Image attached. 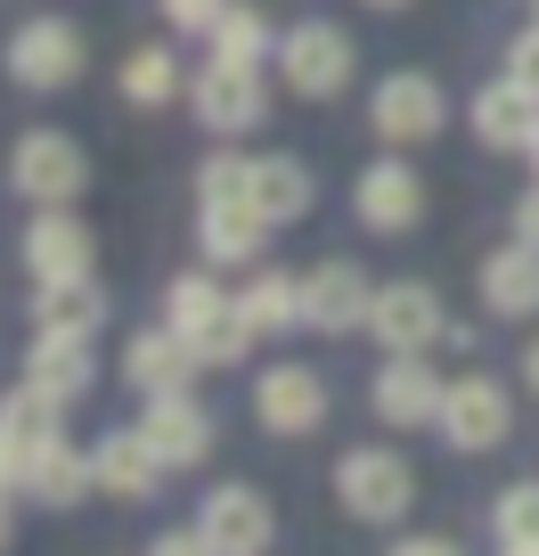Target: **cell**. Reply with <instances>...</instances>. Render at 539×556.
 I'll return each instance as SVG.
<instances>
[{
  "instance_id": "6da1fadb",
  "label": "cell",
  "mask_w": 539,
  "mask_h": 556,
  "mask_svg": "<svg viewBox=\"0 0 539 556\" xmlns=\"http://www.w3.org/2000/svg\"><path fill=\"white\" fill-rule=\"evenodd\" d=\"M335 507H344L351 523H376V532H393L409 507H418V467L400 451H376V442H360V451L335 458Z\"/></svg>"
},
{
  "instance_id": "7a4b0ae2",
  "label": "cell",
  "mask_w": 539,
  "mask_h": 556,
  "mask_svg": "<svg viewBox=\"0 0 539 556\" xmlns=\"http://www.w3.org/2000/svg\"><path fill=\"white\" fill-rule=\"evenodd\" d=\"M351 74H360V50H351L344 25L303 17V25H286V34H279V83L295 90V99L328 106V99H344V90H351Z\"/></svg>"
},
{
  "instance_id": "3957f363",
  "label": "cell",
  "mask_w": 539,
  "mask_h": 556,
  "mask_svg": "<svg viewBox=\"0 0 539 556\" xmlns=\"http://www.w3.org/2000/svg\"><path fill=\"white\" fill-rule=\"evenodd\" d=\"M0 66H9L17 90H74L82 66H90V41H82V25H66V17H25L17 34H9V50H0Z\"/></svg>"
},
{
  "instance_id": "277c9868",
  "label": "cell",
  "mask_w": 539,
  "mask_h": 556,
  "mask_svg": "<svg viewBox=\"0 0 539 556\" xmlns=\"http://www.w3.org/2000/svg\"><path fill=\"white\" fill-rule=\"evenodd\" d=\"M441 123H450V90H441L434 74H418V66L384 74V83L368 90V131H376L384 148H425V139H441Z\"/></svg>"
},
{
  "instance_id": "5b68a950",
  "label": "cell",
  "mask_w": 539,
  "mask_h": 556,
  "mask_svg": "<svg viewBox=\"0 0 539 556\" xmlns=\"http://www.w3.org/2000/svg\"><path fill=\"white\" fill-rule=\"evenodd\" d=\"M441 442L450 451H466V458H483V451H499L506 434H515V401H506V384L490 377V368H466V377H450L441 384Z\"/></svg>"
},
{
  "instance_id": "8992f818",
  "label": "cell",
  "mask_w": 539,
  "mask_h": 556,
  "mask_svg": "<svg viewBox=\"0 0 539 556\" xmlns=\"http://www.w3.org/2000/svg\"><path fill=\"white\" fill-rule=\"evenodd\" d=\"M9 189L25 197V205H74V197L90 189V156H82V139L66 131H25L17 148H9Z\"/></svg>"
},
{
  "instance_id": "52a82bcc",
  "label": "cell",
  "mask_w": 539,
  "mask_h": 556,
  "mask_svg": "<svg viewBox=\"0 0 539 556\" xmlns=\"http://www.w3.org/2000/svg\"><path fill=\"white\" fill-rule=\"evenodd\" d=\"M254 417H261V434H279V442H303L328 426V377L303 361H270L254 377Z\"/></svg>"
},
{
  "instance_id": "ba28073f",
  "label": "cell",
  "mask_w": 539,
  "mask_h": 556,
  "mask_svg": "<svg viewBox=\"0 0 539 556\" xmlns=\"http://www.w3.org/2000/svg\"><path fill=\"white\" fill-rule=\"evenodd\" d=\"M189 106H196V123H205L213 139H245V131L270 123V83H261V66H221V58H213L189 83Z\"/></svg>"
},
{
  "instance_id": "9c48e42d",
  "label": "cell",
  "mask_w": 539,
  "mask_h": 556,
  "mask_svg": "<svg viewBox=\"0 0 539 556\" xmlns=\"http://www.w3.org/2000/svg\"><path fill=\"white\" fill-rule=\"evenodd\" d=\"M351 213H360V229H376V238H409V229L425 222V180L409 156H376L360 164V180H351Z\"/></svg>"
},
{
  "instance_id": "30bf717a",
  "label": "cell",
  "mask_w": 539,
  "mask_h": 556,
  "mask_svg": "<svg viewBox=\"0 0 539 556\" xmlns=\"http://www.w3.org/2000/svg\"><path fill=\"white\" fill-rule=\"evenodd\" d=\"M441 384L450 377H434L425 352H384V368L368 377V409H376L393 434H418V426L441 417Z\"/></svg>"
},
{
  "instance_id": "8fae6325",
  "label": "cell",
  "mask_w": 539,
  "mask_h": 556,
  "mask_svg": "<svg viewBox=\"0 0 539 556\" xmlns=\"http://www.w3.org/2000/svg\"><path fill=\"white\" fill-rule=\"evenodd\" d=\"M196 540L213 556H261L279 540V516H270V500L254 483H213L205 507H196Z\"/></svg>"
},
{
  "instance_id": "7c38bea8",
  "label": "cell",
  "mask_w": 539,
  "mask_h": 556,
  "mask_svg": "<svg viewBox=\"0 0 539 556\" xmlns=\"http://www.w3.org/2000/svg\"><path fill=\"white\" fill-rule=\"evenodd\" d=\"M368 336H376L384 352H434L441 336H450V312H441V295L425 278H393V287H376V303H368Z\"/></svg>"
},
{
  "instance_id": "4fadbf2b",
  "label": "cell",
  "mask_w": 539,
  "mask_h": 556,
  "mask_svg": "<svg viewBox=\"0 0 539 556\" xmlns=\"http://www.w3.org/2000/svg\"><path fill=\"white\" fill-rule=\"evenodd\" d=\"M17 491H25L34 507H50V516H66V507H82L90 491H99V467H90V451H74L66 434H50V442H34V451H25Z\"/></svg>"
},
{
  "instance_id": "5bb4252c",
  "label": "cell",
  "mask_w": 539,
  "mask_h": 556,
  "mask_svg": "<svg viewBox=\"0 0 539 556\" xmlns=\"http://www.w3.org/2000/svg\"><path fill=\"white\" fill-rule=\"evenodd\" d=\"M368 303H376V287H368V270L360 262H319L311 278H303V328H319V336H351V328H368Z\"/></svg>"
},
{
  "instance_id": "9a60e30c",
  "label": "cell",
  "mask_w": 539,
  "mask_h": 556,
  "mask_svg": "<svg viewBox=\"0 0 539 556\" xmlns=\"http://www.w3.org/2000/svg\"><path fill=\"white\" fill-rule=\"evenodd\" d=\"M17 254H25L34 278H82L90 254H99V238H90V222H74V205H34Z\"/></svg>"
},
{
  "instance_id": "2e32d148",
  "label": "cell",
  "mask_w": 539,
  "mask_h": 556,
  "mask_svg": "<svg viewBox=\"0 0 539 556\" xmlns=\"http://www.w3.org/2000/svg\"><path fill=\"white\" fill-rule=\"evenodd\" d=\"M90 467H99V491H106V500H131V507L156 500V483L172 475L140 426H106V434L90 442Z\"/></svg>"
},
{
  "instance_id": "e0dca14e",
  "label": "cell",
  "mask_w": 539,
  "mask_h": 556,
  "mask_svg": "<svg viewBox=\"0 0 539 556\" xmlns=\"http://www.w3.org/2000/svg\"><path fill=\"white\" fill-rule=\"evenodd\" d=\"M196 368H205V361H196V344L172 328V319H164V328H140L131 344H123V384L147 393V401H156V393H189Z\"/></svg>"
},
{
  "instance_id": "ac0fdd59",
  "label": "cell",
  "mask_w": 539,
  "mask_h": 556,
  "mask_svg": "<svg viewBox=\"0 0 539 556\" xmlns=\"http://www.w3.org/2000/svg\"><path fill=\"white\" fill-rule=\"evenodd\" d=\"M466 123H474V139H483L490 156H523V148H531V131H539V99L515 83V74H499V83L474 90Z\"/></svg>"
},
{
  "instance_id": "d6986e66",
  "label": "cell",
  "mask_w": 539,
  "mask_h": 556,
  "mask_svg": "<svg viewBox=\"0 0 539 556\" xmlns=\"http://www.w3.org/2000/svg\"><path fill=\"white\" fill-rule=\"evenodd\" d=\"M270 245V222L254 213V197H221V205H196V254L213 270H245V262Z\"/></svg>"
},
{
  "instance_id": "ffe728a7",
  "label": "cell",
  "mask_w": 539,
  "mask_h": 556,
  "mask_svg": "<svg viewBox=\"0 0 539 556\" xmlns=\"http://www.w3.org/2000/svg\"><path fill=\"white\" fill-rule=\"evenodd\" d=\"M140 434L156 442L164 467H205L213 458V417H205V401H189V393H156L147 417H140Z\"/></svg>"
},
{
  "instance_id": "44dd1931",
  "label": "cell",
  "mask_w": 539,
  "mask_h": 556,
  "mask_svg": "<svg viewBox=\"0 0 539 556\" xmlns=\"http://www.w3.org/2000/svg\"><path fill=\"white\" fill-rule=\"evenodd\" d=\"M483 312L490 319H539V245L531 238L483 254Z\"/></svg>"
},
{
  "instance_id": "7402d4cb",
  "label": "cell",
  "mask_w": 539,
  "mask_h": 556,
  "mask_svg": "<svg viewBox=\"0 0 539 556\" xmlns=\"http://www.w3.org/2000/svg\"><path fill=\"white\" fill-rule=\"evenodd\" d=\"M25 377H34L41 393H57V401H82L90 384H99V352H90V336H57V328H34V352H25Z\"/></svg>"
},
{
  "instance_id": "603a6c76",
  "label": "cell",
  "mask_w": 539,
  "mask_h": 556,
  "mask_svg": "<svg viewBox=\"0 0 539 556\" xmlns=\"http://www.w3.org/2000/svg\"><path fill=\"white\" fill-rule=\"evenodd\" d=\"M245 197H254V213L270 229H286V222H303V213L319 205V180H311V164H303V156H254Z\"/></svg>"
},
{
  "instance_id": "cb8c5ba5",
  "label": "cell",
  "mask_w": 539,
  "mask_h": 556,
  "mask_svg": "<svg viewBox=\"0 0 539 556\" xmlns=\"http://www.w3.org/2000/svg\"><path fill=\"white\" fill-rule=\"evenodd\" d=\"M34 328H57V336H99L106 328V287L99 278H34Z\"/></svg>"
},
{
  "instance_id": "d4e9b609",
  "label": "cell",
  "mask_w": 539,
  "mask_h": 556,
  "mask_svg": "<svg viewBox=\"0 0 539 556\" xmlns=\"http://www.w3.org/2000/svg\"><path fill=\"white\" fill-rule=\"evenodd\" d=\"M238 312L254 319V336H295L303 328V278L254 270V278H245V295H238Z\"/></svg>"
},
{
  "instance_id": "484cf974",
  "label": "cell",
  "mask_w": 539,
  "mask_h": 556,
  "mask_svg": "<svg viewBox=\"0 0 539 556\" xmlns=\"http://www.w3.org/2000/svg\"><path fill=\"white\" fill-rule=\"evenodd\" d=\"M205 41H213V58H221V66H261V58H279V34H270V17H261L254 0H245V9L229 0L221 25H213Z\"/></svg>"
},
{
  "instance_id": "4316f807",
  "label": "cell",
  "mask_w": 539,
  "mask_h": 556,
  "mask_svg": "<svg viewBox=\"0 0 539 556\" xmlns=\"http://www.w3.org/2000/svg\"><path fill=\"white\" fill-rule=\"evenodd\" d=\"M123 99L131 106H172L180 99V58L164 41H140V50L123 58Z\"/></svg>"
},
{
  "instance_id": "83f0119b",
  "label": "cell",
  "mask_w": 539,
  "mask_h": 556,
  "mask_svg": "<svg viewBox=\"0 0 539 556\" xmlns=\"http://www.w3.org/2000/svg\"><path fill=\"white\" fill-rule=\"evenodd\" d=\"M229 303H238V295H221V278H213V270H189V278H172V287H164V319H172L180 336H205Z\"/></svg>"
},
{
  "instance_id": "f1b7e54d",
  "label": "cell",
  "mask_w": 539,
  "mask_h": 556,
  "mask_svg": "<svg viewBox=\"0 0 539 556\" xmlns=\"http://www.w3.org/2000/svg\"><path fill=\"white\" fill-rule=\"evenodd\" d=\"M57 417H66V401H57V393H41V384L25 377L17 393L0 401V434L17 442V451H34V442H50V434H57Z\"/></svg>"
},
{
  "instance_id": "f546056e",
  "label": "cell",
  "mask_w": 539,
  "mask_h": 556,
  "mask_svg": "<svg viewBox=\"0 0 539 556\" xmlns=\"http://www.w3.org/2000/svg\"><path fill=\"white\" fill-rule=\"evenodd\" d=\"M490 540L506 556H539V483H506L490 500Z\"/></svg>"
},
{
  "instance_id": "4dcf8cb0",
  "label": "cell",
  "mask_w": 539,
  "mask_h": 556,
  "mask_svg": "<svg viewBox=\"0 0 539 556\" xmlns=\"http://www.w3.org/2000/svg\"><path fill=\"white\" fill-rule=\"evenodd\" d=\"M189 344H196V361H205V368H238L245 352H254V319H245L238 303H229V312L213 319L205 336H189Z\"/></svg>"
},
{
  "instance_id": "1f68e13d",
  "label": "cell",
  "mask_w": 539,
  "mask_h": 556,
  "mask_svg": "<svg viewBox=\"0 0 539 556\" xmlns=\"http://www.w3.org/2000/svg\"><path fill=\"white\" fill-rule=\"evenodd\" d=\"M245 180H254V156H229V148H213V156L196 164V205H221V197H245Z\"/></svg>"
},
{
  "instance_id": "d6a6232c",
  "label": "cell",
  "mask_w": 539,
  "mask_h": 556,
  "mask_svg": "<svg viewBox=\"0 0 539 556\" xmlns=\"http://www.w3.org/2000/svg\"><path fill=\"white\" fill-rule=\"evenodd\" d=\"M221 9H229V0H164V25H172V34H213Z\"/></svg>"
},
{
  "instance_id": "836d02e7",
  "label": "cell",
  "mask_w": 539,
  "mask_h": 556,
  "mask_svg": "<svg viewBox=\"0 0 539 556\" xmlns=\"http://www.w3.org/2000/svg\"><path fill=\"white\" fill-rule=\"evenodd\" d=\"M506 74H515V83L539 99V25H523V34L506 41Z\"/></svg>"
},
{
  "instance_id": "e575fe53",
  "label": "cell",
  "mask_w": 539,
  "mask_h": 556,
  "mask_svg": "<svg viewBox=\"0 0 539 556\" xmlns=\"http://www.w3.org/2000/svg\"><path fill=\"white\" fill-rule=\"evenodd\" d=\"M515 238H531V245H539V180L515 197Z\"/></svg>"
},
{
  "instance_id": "d590c367",
  "label": "cell",
  "mask_w": 539,
  "mask_h": 556,
  "mask_svg": "<svg viewBox=\"0 0 539 556\" xmlns=\"http://www.w3.org/2000/svg\"><path fill=\"white\" fill-rule=\"evenodd\" d=\"M17 475H25V451L9 434H0V491H17Z\"/></svg>"
},
{
  "instance_id": "8d00e7d4",
  "label": "cell",
  "mask_w": 539,
  "mask_h": 556,
  "mask_svg": "<svg viewBox=\"0 0 539 556\" xmlns=\"http://www.w3.org/2000/svg\"><path fill=\"white\" fill-rule=\"evenodd\" d=\"M189 548H205V540H196V523H189V532H156V556H189Z\"/></svg>"
},
{
  "instance_id": "74e56055",
  "label": "cell",
  "mask_w": 539,
  "mask_h": 556,
  "mask_svg": "<svg viewBox=\"0 0 539 556\" xmlns=\"http://www.w3.org/2000/svg\"><path fill=\"white\" fill-rule=\"evenodd\" d=\"M523 384H531V393H539V336H531V344H523Z\"/></svg>"
},
{
  "instance_id": "f35d334b",
  "label": "cell",
  "mask_w": 539,
  "mask_h": 556,
  "mask_svg": "<svg viewBox=\"0 0 539 556\" xmlns=\"http://www.w3.org/2000/svg\"><path fill=\"white\" fill-rule=\"evenodd\" d=\"M360 9H384V17H400V9H409V0H360Z\"/></svg>"
},
{
  "instance_id": "ab89813d",
  "label": "cell",
  "mask_w": 539,
  "mask_h": 556,
  "mask_svg": "<svg viewBox=\"0 0 539 556\" xmlns=\"http://www.w3.org/2000/svg\"><path fill=\"white\" fill-rule=\"evenodd\" d=\"M0 548H9V491H0Z\"/></svg>"
},
{
  "instance_id": "60d3db41",
  "label": "cell",
  "mask_w": 539,
  "mask_h": 556,
  "mask_svg": "<svg viewBox=\"0 0 539 556\" xmlns=\"http://www.w3.org/2000/svg\"><path fill=\"white\" fill-rule=\"evenodd\" d=\"M523 156H531V173H539V131H531V148H523Z\"/></svg>"
},
{
  "instance_id": "b9f144b4",
  "label": "cell",
  "mask_w": 539,
  "mask_h": 556,
  "mask_svg": "<svg viewBox=\"0 0 539 556\" xmlns=\"http://www.w3.org/2000/svg\"><path fill=\"white\" fill-rule=\"evenodd\" d=\"M531 9H539V0H531Z\"/></svg>"
}]
</instances>
